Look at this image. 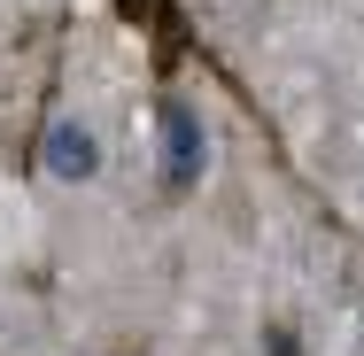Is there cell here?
I'll list each match as a JSON object with an SVG mask.
<instances>
[{"label":"cell","mask_w":364,"mask_h":356,"mask_svg":"<svg viewBox=\"0 0 364 356\" xmlns=\"http://www.w3.org/2000/svg\"><path fill=\"white\" fill-rule=\"evenodd\" d=\"M264 356H302V333L294 325H264Z\"/></svg>","instance_id":"4"},{"label":"cell","mask_w":364,"mask_h":356,"mask_svg":"<svg viewBox=\"0 0 364 356\" xmlns=\"http://www.w3.org/2000/svg\"><path fill=\"white\" fill-rule=\"evenodd\" d=\"M155 132H163V202H186L194 186H202V117L178 101V93H163L155 101Z\"/></svg>","instance_id":"1"},{"label":"cell","mask_w":364,"mask_h":356,"mask_svg":"<svg viewBox=\"0 0 364 356\" xmlns=\"http://www.w3.org/2000/svg\"><path fill=\"white\" fill-rule=\"evenodd\" d=\"M117 16L132 31H147L155 77H178V63H186V16H178V0H117Z\"/></svg>","instance_id":"2"},{"label":"cell","mask_w":364,"mask_h":356,"mask_svg":"<svg viewBox=\"0 0 364 356\" xmlns=\"http://www.w3.org/2000/svg\"><path fill=\"white\" fill-rule=\"evenodd\" d=\"M47 163H55V178H93V163H101V147L85 124H55V147H47Z\"/></svg>","instance_id":"3"}]
</instances>
